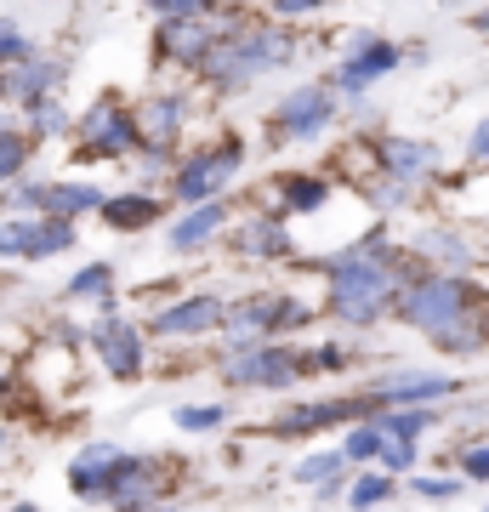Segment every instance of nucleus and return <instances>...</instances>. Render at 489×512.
Masks as SVG:
<instances>
[{
    "mask_svg": "<svg viewBox=\"0 0 489 512\" xmlns=\"http://www.w3.org/2000/svg\"><path fill=\"white\" fill-rule=\"evenodd\" d=\"M472 154H478V160H489V120L472 131Z\"/></svg>",
    "mask_w": 489,
    "mask_h": 512,
    "instance_id": "obj_35",
    "label": "nucleus"
},
{
    "mask_svg": "<svg viewBox=\"0 0 489 512\" xmlns=\"http://www.w3.org/2000/svg\"><path fill=\"white\" fill-rule=\"evenodd\" d=\"M239 251H256V256H279L285 251V234L273 222H245L239 228Z\"/></svg>",
    "mask_w": 489,
    "mask_h": 512,
    "instance_id": "obj_18",
    "label": "nucleus"
},
{
    "mask_svg": "<svg viewBox=\"0 0 489 512\" xmlns=\"http://www.w3.org/2000/svg\"><path fill=\"white\" fill-rule=\"evenodd\" d=\"M376 450H381V427H359L347 439V456H376Z\"/></svg>",
    "mask_w": 489,
    "mask_h": 512,
    "instance_id": "obj_27",
    "label": "nucleus"
},
{
    "mask_svg": "<svg viewBox=\"0 0 489 512\" xmlns=\"http://www.w3.org/2000/svg\"><path fill=\"white\" fill-rule=\"evenodd\" d=\"M0 57H29L23 35H18V29H6V23H0Z\"/></svg>",
    "mask_w": 489,
    "mask_h": 512,
    "instance_id": "obj_30",
    "label": "nucleus"
},
{
    "mask_svg": "<svg viewBox=\"0 0 489 512\" xmlns=\"http://www.w3.org/2000/svg\"><path fill=\"white\" fill-rule=\"evenodd\" d=\"M217 319H222V302L217 296H200V302H182V308L160 313L154 330H160V336H177V330H205V325H217Z\"/></svg>",
    "mask_w": 489,
    "mask_h": 512,
    "instance_id": "obj_11",
    "label": "nucleus"
},
{
    "mask_svg": "<svg viewBox=\"0 0 489 512\" xmlns=\"http://www.w3.org/2000/svg\"><path fill=\"white\" fill-rule=\"evenodd\" d=\"M313 6H325V0H279V12H285V18H290V12H313Z\"/></svg>",
    "mask_w": 489,
    "mask_h": 512,
    "instance_id": "obj_36",
    "label": "nucleus"
},
{
    "mask_svg": "<svg viewBox=\"0 0 489 512\" xmlns=\"http://www.w3.org/2000/svg\"><path fill=\"white\" fill-rule=\"evenodd\" d=\"M336 416H359V404L342 399V404H313V410H290V416H285V433H302V427H319V421H336Z\"/></svg>",
    "mask_w": 489,
    "mask_h": 512,
    "instance_id": "obj_17",
    "label": "nucleus"
},
{
    "mask_svg": "<svg viewBox=\"0 0 489 512\" xmlns=\"http://www.w3.org/2000/svg\"><path fill=\"white\" fill-rule=\"evenodd\" d=\"M450 376H416V382H404V387H387V399H444L450 393Z\"/></svg>",
    "mask_w": 489,
    "mask_h": 512,
    "instance_id": "obj_20",
    "label": "nucleus"
},
{
    "mask_svg": "<svg viewBox=\"0 0 489 512\" xmlns=\"http://www.w3.org/2000/svg\"><path fill=\"white\" fill-rule=\"evenodd\" d=\"M126 467V456L114 450V444H91V450H80L74 456V467H69V484L80 495H97V490H109L114 484V473Z\"/></svg>",
    "mask_w": 489,
    "mask_h": 512,
    "instance_id": "obj_5",
    "label": "nucleus"
},
{
    "mask_svg": "<svg viewBox=\"0 0 489 512\" xmlns=\"http://www.w3.org/2000/svg\"><path fill=\"white\" fill-rule=\"evenodd\" d=\"M154 6H160L165 18H194L200 12V0H154Z\"/></svg>",
    "mask_w": 489,
    "mask_h": 512,
    "instance_id": "obj_32",
    "label": "nucleus"
},
{
    "mask_svg": "<svg viewBox=\"0 0 489 512\" xmlns=\"http://www.w3.org/2000/svg\"><path fill=\"white\" fill-rule=\"evenodd\" d=\"M285 57H290L285 35H251V40H228L222 52H211L205 69H217V74H262V69H273V63H285Z\"/></svg>",
    "mask_w": 489,
    "mask_h": 512,
    "instance_id": "obj_3",
    "label": "nucleus"
},
{
    "mask_svg": "<svg viewBox=\"0 0 489 512\" xmlns=\"http://www.w3.org/2000/svg\"><path fill=\"white\" fill-rule=\"evenodd\" d=\"M154 211H160V205L143 200V194H126V200H103V217H109L114 228H143V222H154Z\"/></svg>",
    "mask_w": 489,
    "mask_h": 512,
    "instance_id": "obj_14",
    "label": "nucleus"
},
{
    "mask_svg": "<svg viewBox=\"0 0 489 512\" xmlns=\"http://www.w3.org/2000/svg\"><path fill=\"white\" fill-rule=\"evenodd\" d=\"M52 80H57L52 63H23V74H12V92H18V97H40Z\"/></svg>",
    "mask_w": 489,
    "mask_h": 512,
    "instance_id": "obj_21",
    "label": "nucleus"
},
{
    "mask_svg": "<svg viewBox=\"0 0 489 512\" xmlns=\"http://www.w3.org/2000/svg\"><path fill=\"white\" fill-rule=\"evenodd\" d=\"M416 490L421 495H455V484L450 478H416Z\"/></svg>",
    "mask_w": 489,
    "mask_h": 512,
    "instance_id": "obj_34",
    "label": "nucleus"
},
{
    "mask_svg": "<svg viewBox=\"0 0 489 512\" xmlns=\"http://www.w3.org/2000/svg\"><path fill=\"white\" fill-rule=\"evenodd\" d=\"M86 143H91V154H97V148L120 154V148H131V120L126 114H114V109H97L86 120Z\"/></svg>",
    "mask_w": 489,
    "mask_h": 512,
    "instance_id": "obj_12",
    "label": "nucleus"
},
{
    "mask_svg": "<svg viewBox=\"0 0 489 512\" xmlns=\"http://www.w3.org/2000/svg\"><path fill=\"white\" fill-rule=\"evenodd\" d=\"M97 291H109V268H86V274H74L69 296H97Z\"/></svg>",
    "mask_w": 489,
    "mask_h": 512,
    "instance_id": "obj_26",
    "label": "nucleus"
},
{
    "mask_svg": "<svg viewBox=\"0 0 489 512\" xmlns=\"http://www.w3.org/2000/svg\"><path fill=\"white\" fill-rule=\"evenodd\" d=\"M171 131H177V103H160V109H154V137H171Z\"/></svg>",
    "mask_w": 489,
    "mask_h": 512,
    "instance_id": "obj_29",
    "label": "nucleus"
},
{
    "mask_svg": "<svg viewBox=\"0 0 489 512\" xmlns=\"http://www.w3.org/2000/svg\"><path fill=\"white\" fill-rule=\"evenodd\" d=\"M467 467H472L478 478H489V450H472V456H467Z\"/></svg>",
    "mask_w": 489,
    "mask_h": 512,
    "instance_id": "obj_37",
    "label": "nucleus"
},
{
    "mask_svg": "<svg viewBox=\"0 0 489 512\" xmlns=\"http://www.w3.org/2000/svg\"><path fill=\"white\" fill-rule=\"evenodd\" d=\"M381 154H387V165H393L399 177H421V171L433 165V148H421V143H387Z\"/></svg>",
    "mask_w": 489,
    "mask_h": 512,
    "instance_id": "obj_16",
    "label": "nucleus"
},
{
    "mask_svg": "<svg viewBox=\"0 0 489 512\" xmlns=\"http://www.w3.org/2000/svg\"><path fill=\"white\" fill-rule=\"evenodd\" d=\"M387 490H393V478H381V473L359 478V484H353V507H370V501H387Z\"/></svg>",
    "mask_w": 489,
    "mask_h": 512,
    "instance_id": "obj_24",
    "label": "nucleus"
},
{
    "mask_svg": "<svg viewBox=\"0 0 489 512\" xmlns=\"http://www.w3.org/2000/svg\"><path fill=\"white\" fill-rule=\"evenodd\" d=\"M239 171V154L234 148H217V154H205V160H194L188 171L177 177V188H182V200H205V194H217L228 177Z\"/></svg>",
    "mask_w": 489,
    "mask_h": 512,
    "instance_id": "obj_6",
    "label": "nucleus"
},
{
    "mask_svg": "<svg viewBox=\"0 0 489 512\" xmlns=\"http://www.w3.org/2000/svg\"><path fill=\"white\" fill-rule=\"evenodd\" d=\"M285 194H290V205H296V211H319V205H325V183H308V177H296Z\"/></svg>",
    "mask_w": 489,
    "mask_h": 512,
    "instance_id": "obj_23",
    "label": "nucleus"
},
{
    "mask_svg": "<svg viewBox=\"0 0 489 512\" xmlns=\"http://www.w3.org/2000/svg\"><path fill=\"white\" fill-rule=\"evenodd\" d=\"M217 222H222V205H205V211H194L188 222H177V234H171V239H177L182 251H188V245H200V239L217 228Z\"/></svg>",
    "mask_w": 489,
    "mask_h": 512,
    "instance_id": "obj_19",
    "label": "nucleus"
},
{
    "mask_svg": "<svg viewBox=\"0 0 489 512\" xmlns=\"http://www.w3.org/2000/svg\"><path fill=\"white\" fill-rule=\"evenodd\" d=\"M35 126H40V131H57V126H63V114H57V103H40V109H35Z\"/></svg>",
    "mask_w": 489,
    "mask_h": 512,
    "instance_id": "obj_33",
    "label": "nucleus"
},
{
    "mask_svg": "<svg viewBox=\"0 0 489 512\" xmlns=\"http://www.w3.org/2000/svg\"><path fill=\"white\" fill-rule=\"evenodd\" d=\"M205 40H211V35H205L200 23H188V18H171V23H165V46H171L177 57H194V63H200Z\"/></svg>",
    "mask_w": 489,
    "mask_h": 512,
    "instance_id": "obj_15",
    "label": "nucleus"
},
{
    "mask_svg": "<svg viewBox=\"0 0 489 512\" xmlns=\"http://www.w3.org/2000/svg\"><path fill=\"white\" fill-rule=\"evenodd\" d=\"M35 200H40V205H52L57 217H74V211H91V205H103V194H97V188L69 183V188H35Z\"/></svg>",
    "mask_w": 489,
    "mask_h": 512,
    "instance_id": "obj_13",
    "label": "nucleus"
},
{
    "mask_svg": "<svg viewBox=\"0 0 489 512\" xmlns=\"http://www.w3.org/2000/svg\"><path fill=\"white\" fill-rule=\"evenodd\" d=\"M97 353H103V365H109L114 376H137V365H143L137 330H126L120 319H103V325H97Z\"/></svg>",
    "mask_w": 489,
    "mask_h": 512,
    "instance_id": "obj_7",
    "label": "nucleus"
},
{
    "mask_svg": "<svg viewBox=\"0 0 489 512\" xmlns=\"http://www.w3.org/2000/svg\"><path fill=\"white\" fill-rule=\"evenodd\" d=\"M342 456H347V450H342ZM342 456H336V450H330V456H308L302 467H296V478H302V484H325V478L342 473Z\"/></svg>",
    "mask_w": 489,
    "mask_h": 512,
    "instance_id": "obj_22",
    "label": "nucleus"
},
{
    "mask_svg": "<svg viewBox=\"0 0 489 512\" xmlns=\"http://www.w3.org/2000/svg\"><path fill=\"white\" fill-rule=\"evenodd\" d=\"M23 165V137L18 131H0V177H12Z\"/></svg>",
    "mask_w": 489,
    "mask_h": 512,
    "instance_id": "obj_25",
    "label": "nucleus"
},
{
    "mask_svg": "<svg viewBox=\"0 0 489 512\" xmlns=\"http://www.w3.org/2000/svg\"><path fill=\"white\" fill-rule=\"evenodd\" d=\"M399 63V52L393 46H381V40H364L359 52L347 57V69H342V86L347 92H359V86H370V80H381V74Z\"/></svg>",
    "mask_w": 489,
    "mask_h": 512,
    "instance_id": "obj_9",
    "label": "nucleus"
},
{
    "mask_svg": "<svg viewBox=\"0 0 489 512\" xmlns=\"http://www.w3.org/2000/svg\"><path fill=\"white\" fill-rule=\"evenodd\" d=\"M387 291H393V279L381 268L376 256H342L336 262V313H342L347 325H370L381 308H387Z\"/></svg>",
    "mask_w": 489,
    "mask_h": 512,
    "instance_id": "obj_1",
    "label": "nucleus"
},
{
    "mask_svg": "<svg viewBox=\"0 0 489 512\" xmlns=\"http://www.w3.org/2000/svg\"><path fill=\"white\" fill-rule=\"evenodd\" d=\"M404 313L416 319L421 330H433L444 336V348H472L467 336H461V313H467V291L455 285V279H427L416 291L404 296Z\"/></svg>",
    "mask_w": 489,
    "mask_h": 512,
    "instance_id": "obj_2",
    "label": "nucleus"
},
{
    "mask_svg": "<svg viewBox=\"0 0 489 512\" xmlns=\"http://www.w3.org/2000/svg\"><path fill=\"white\" fill-rule=\"evenodd\" d=\"M381 427H387L393 439H416V433H421V416L410 410V416H393V421H381Z\"/></svg>",
    "mask_w": 489,
    "mask_h": 512,
    "instance_id": "obj_28",
    "label": "nucleus"
},
{
    "mask_svg": "<svg viewBox=\"0 0 489 512\" xmlns=\"http://www.w3.org/2000/svg\"><path fill=\"white\" fill-rule=\"evenodd\" d=\"M234 382H290V353L279 348H256V353H239L228 365Z\"/></svg>",
    "mask_w": 489,
    "mask_h": 512,
    "instance_id": "obj_10",
    "label": "nucleus"
},
{
    "mask_svg": "<svg viewBox=\"0 0 489 512\" xmlns=\"http://www.w3.org/2000/svg\"><path fill=\"white\" fill-rule=\"evenodd\" d=\"M177 421H182V427H217L222 410H177Z\"/></svg>",
    "mask_w": 489,
    "mask_h": 512,
    "instance_id": "obj_31",
    "label": "nucleus"
},
{
    "mask_svg": "<svg viewBox=\"0 0 489 512\" xmlns=\"http://www.w3.org/2000/svg\"><path fill=\"white\" fill-rule=\"evenodd\" d=\"M74 228L69 222H0V256H52L69 251Z\"/></svg>",
    "mask_w": 489,
    "mask_h": 512,
    "instance_id": "obj_4",
    "label": "nucleus"
},
{
    "mask_svg": "<svg viewBox=\"0 0 489 512\" xmlns=\"http://www.w3.org/2000/svg\"><path fill=\"white\" fill-rule=\"evenodd\" d=\"M325 120H330V92L325 86H308V92L285 97V109H279V126H285L290 137H313Z\"/></svg>",
    "mask_w": 489,
    "mask_h": 512,
    "instance_id": "obj_8",
    "label": "nucleus"
},
{
    "mask_svg": "<svg viewBox=\"0 0 489 512\" xmlns=\"http://www.w3.org/2000/svg\"><path fill=\"white\" fill-rule=\"evenodd\" d=\"M478 29H489V12H484V18H478Z\"/></svg>",
    "mask_w": 489,
    "mask_h": 512,
    "instance_id": "obj_38",
    "label": "nucleus"
}]
</instances>
